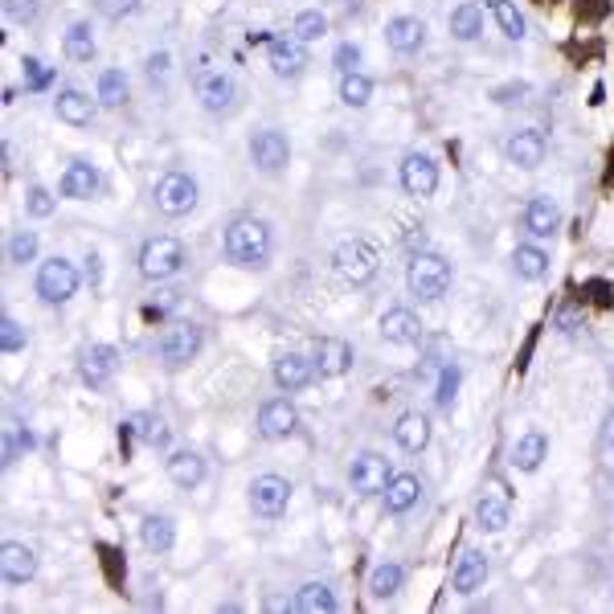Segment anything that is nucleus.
Wrapping results in <instances>:
<instances>
[{"label":"nucleus","mask_w":614,"mask_h":614,"mask_svg":"<svg viewBox=\"0 0 614 614\" xmlns=\"http://www.w3.org/2000/svg\"><path fill=\"white\" fill-rule=\"evenodd\" d=\"M545 455H549V438L541 434V430H529L520 438V443L512 447V463L520 467V471H537L541 463H545Z\"/></svg>","instance_id":"obj_30"},{"label":"nucleus","mask_w":614,"mask_h":614,"mask_svg":"<svg viewBox=\"0 0 614 614\" xmlns=\"http://www.w3.org/2000/svg\"><path fill=\"white\" fill-rule=\"evenodd\" d=\"M0 574H5L9 586H25L33 574H37V557L29 545L21 541H9L5 549H0Z\"/></svg>","instance_id":"obj_18"},{"label":"nucleus","mask_w":614,"mask_h":614,"mask_svg":"<svg viewBox=\"0 0 614 614\" xmlns=\"http://www.w3.org/2000/svg\"><path fill=\"white\" fill-rule=\"evenodd\" d=\"M226 258L238 262V267H267L271 258V226L258 222V217H238L226 230Z\"/></svg>","instance_id":"obj_1"},{"label":"nucleus","mask_w":614,"mask_h":614,"mask_svg":"<svg viewBox=\"0 0 614 614\" xmlns=\"http://www.w3.org/2000/svg\"><path fill=\"white\" fill-rule=\"evenodd\" d=\"M381 336L389 344H418L422 340V320L410 312V307H389L381 316Z\"/></svg>","instance_id":"obj_21"},{"label":"nucleus","mask_w":614,"mask_h":614,"mask_svg":"<svg viewBox=\"0 0 614 614\" xmlns=\"http://www.w3.org/2000/svg\"><path fill=\"white\" fill-rule=\"evenodd\" d=\"M136 9H140V0H103V13L115 17V21L127 17V13H136Z\"/></svg>","instance_id":"obj_49"},{"label":"nucleus","mask_w":614,"mask_h":614,"mask_svg":"<svg viewBox=\"0 0 614 614\" xmlns=\"http://www.w3.org/2000/svg\"><path fill=\"white\" fill-rule=\"evenodd\" d=\"M402 189L410 197H434V189H438V164L430 156H422V152H410L402 160Z\"/></svg>","instance_id":"obj_12"},{"label":"nucleus","mask_w":614,"mask_h":614,"mask_svg":"<svg viewBox=\"0 0 614 614\" xmlns=\"http://www.w3.org/2000/svg\"><path fill=\"white\" fill-rule=\"evenodd\" d=\"M332 267H336V275H340L344 283L361 287V283L377 279L381 258H377V250H373L365 238H344V242H336V250H332Z\"/></svg>","instance_id":"obj_3"},{"label":"nucleus","mask_w":614,"mask_h":614,"mask_svg":"<svg viewBox=\"0 0 614 614\" xmlns=\"http://www.w3.org/2000/svg\"><path fill=\"white\" fill-rule=\"evenodd\" d=\"M33 258H37V234L33 230L13 234V242H9V262L13 267H25V262H33Z\"/></svg>","instance_id":"obj_43"},{"label":"nucleus","mask_w":614,"mask_h":614,"mask_svg":"<svg viewBox=\"0 0 614 614\" xmlns=\"http://www.w3.org/2000/svg\"><path fill=\"white\" fill-rule=\"evenodd\" d=\"M115 369H119V353H115L111 344H91L82 353V381L86 385H95V389L107 385L115 377Z\"/></svg>","instance_id":"obj_19"},{"label":"nucleus","mask_w":614,"mask_h":614,"mask_svg":"<svg viewBox=\"0 0 614 614\" xmlns=\"http://www.w3.org/2000/svg\"><path fill=\"white\" fill-rule=\"evenodd\" d=\"M385 41H389V50H398V54H418L426 46V25L418 17H393L385 25Z\"/></svg>","instance_id":"obj_22"},{"label":"nucleus","mask_w":614,"mask_h":614,"mask_svg":"<svg viewBox=\"0 0 614 614\" xmlns=\"http://www.w3.org/2000/svg\"><path fill=\"white\" fill-rule=\"evenodd\" d=\"M271 377H275V385H279L283 393H295V389H303V385H312L316 361H307L303 353H279L275 365H271Z\"/></svg>","instance_id":"obj_13"},{"label":"nucleus","mask_w":614,"mask_h":614,"mask_svg":"<svg viewBox=\"0 0 614 614\" xmlns=\"http://www.w3.org/2000/svg\"><path fill=\"white\" fill-rule=\"evenodd\" d=\"M25 66V82H29V91H46V86L54 82V70L41 62V58H25L21 62Z\"/></svg>","instance_id":"obj_44"},{"label":"nucleus","mask_w":614,"mask_h":614,"mask_svg":"<svg viewBox=\"0 0 614 614\" xmlns=\"http://www.w3.org/2000/svg\"><path fill=\"white\" fill-rule=\"evenodd\" d=\"M402 565H393V561H381L377 569H373V574H369V594L381 602V598H393V594H398L402 590Z\"/></svg>","instance_id":"obj_34"},{"label":"nucleus","mask_w":614,"mask_h":614,"mask_svg":"<svg viewBox=\"0 0 614 614\" xmlns=\"http://www.w3.org/2000/svg\"><path fill=\"white\" fill-rule=\"evenodd\" d=\"M78 267L66 258H50V262H41V271H37V295L46 299V303H70L78 295Z\"/></svg>","instance_id":"obj_5"},{"label":"nucleus","mask_w":614,"mask_h":614,"mask_svg":"<svg viewBox=\"0 0 614 614\" xmlns=\"http://www.w3.org/2000/svg\"><path fill=\"white\" fill-rule=\"evenodd\" d=\"M385 512H410L414 504H418V496H422V479L418 475H393L389 484H385Z\"/></svg>","instance_id":"obj_25"},{"label":"nucleus","mask_w":614,"mask_h":614,"mask_svg":"<svg viewBox=\"0 0 614 614\" xmlns=\"http://www.w3.org/2000/svg\"><path fill=\"white\" fill-rule=\"evenodd\" d=\"M602 443L614 447V410H606V418H602Z\"/></svg>","instance_id":"obj_52"},{"label":"nucleus","mask_w":614,"mask_h":614,"mask_svg":"<svg viewBox=\"0 0 614 614\" xmlns=\"http://www.w3.org/2000/svg\"><path fill=\"white\" fill-rule=\"evenodd\" d=\"M177 295H181V291H172V287H168V291H156L152 312H172V307H177Z\"/></svg>","instance_id":"obj_50"},{"label":"nucleus","mask_w":614,"mask_h":614,"mask_svg":"<svg viewBox=\"0 0 614 614\" xmlns=\"http://www.w3.org/2000/svg\"><path fill=\"white\" fill-rule=\"evenodd\" d=\"M0 348H5V353H21V348H25V328L13 316L0 320Z\"/></svg>","instance_id":"obj_46"},{"label":"nucleus","mask_w":614,"mask_h":614,"mask_svg":"<svg viewBox=\"0 0 614 614\" xmlns=\"http://www.w3.org/2000/svg\"><path fill=\"white\" fill-rule=\"evenodd\" d=\"M54 107H58V119L70 123V127H91V119H95V103L82 91H62Z\"/></svg>","instance_id":"obj_28"},{"label":"nucleus","mask_w":614,"mask_h":614,"mask_svg":"<svg viewBox=\"0 0 614 614\" xmlns=\"http://www.w3.org/2000/svg\"><path fill=\"white\" fill-rule=\"evenodd\" d=\"M164 74H168V54L160 50V54L148 58V78H164Z\"/></svg>","instance_id":"obj_51"},{"label":"nucleus","mask_w":614,"mask_h":614,"mask_svg":"<svg viewBox=\"0 0 614 614\" xmlns=\"http://www.w3.org/2000/svg\"><path fill=\"white\" fill-rule=\"evenodd\" d=\"M393 438H398V447H402V451L418 455V451L430 443V418H426V414H418V410L402 414V418H398V426H393Z\"/></svg>","instance_id":"obj_26"},{"label":"nucleus","mask_w":614,"mask_h":614,"mask_svg":"<svg viewBox=\"0 0 614 614\" xmlns=\"http://www.w3.org/2000/svg\"><path fill=\"white\" fill-rule=\"evenodd\" d=\"M197 99L205 111H226L234 103V78L222 70H201L197 74Z\"/></svg>","instance_id":"obj_17"},{"label":"nucleus","mask_w":614,"mask_h":614,"mask_svg":"<svg viewBox=\"0 0 614 614\" xmlns=\"http://www.w3.org/2000/svg\"><path fill=\"white\" fill-rule=\"evenodd\" d=\"M348 479H353V488H357L361 496H377V492H385V484L393 479V467H389L385 455L365 451V455L353 459V467H348Z\"/></svg>","instance_id":"obj_9"},{"label":"nucleus","mask_w":614,"mask_h":614,"mask_svg":"<svg viewBox=\"0 0 614 614\" xmlns=\"http://www.w3.org/2000/svg\"><path fill=\"white\" fill-rule=\"evenodd\" d=\"M299 426V410L287 402V398H275L258 410V434L271 438V443H279V438H291Z\"/></svg>","instance_id":"obj_11"},{"label":"nucleus","mask_w":614,"mask_h":614,"mask_svg":"<svg viewBox=\"0 0 614 614\" xmlns=\"http://www.w3.org/2000/svg\"><path fill=\"white\" fill-rule=\"evenodd\" d=\"M271 70L279 78H295L307 70V46L299 37H275L271 41Z\"/></svg>","instance_id":"obj_20"},{"label":"nucleus","mask_w":614,"mask_h":614,"mask_svg":"<svg viewBox=\"0 0 614 614\" xmlns=\"http://www.w3.org/2000/svg\"><path fill=\"white\" fill-rule=\"evenodd\" d=\"M140 537H144V545L152 553H168L172 541H177V524H172V516H148L140 524Z\"/></svg>","instance_id":"obj_33"},{"label":"nucleus","mask_w":614,"mask_h":614,"mask_svg":"<svg viewBox=\"0 0 614 614\" xmlns=\"http://www.w3.org/2000/svg\"><path fill=\"white\" fill-rule=\"evenodd\" d=\"M5 13H9V21L29 25V21H37V13H41V0H5Z\"/></svg>","instance_id":"obj_47"},{"label":"nucleus","mask_w":614,"mask_h":614,"mask_svg":"<svg viewBox=\"0 0 614 614\" xmlns=\"http://www.w3.org/2000/svg\"><path fill=\"white\" fill-rule=\"evenodd\" d=\"M168 479L177 488H197L201 479H205V459L197 451H177V455H168Z\"/></svg>","instance_id":"obj_27"},{"label":"nucleus","mask_w":614,"mask_h":614,"mask_svg":"<svg viewBox=\"0 0 614 614\" xmlns=\"http://www.w3.org/2000/svg\"><path fill=\"white\" fill-rule=\"evenodd\" d=\"M127 434H136L140 443H148V447H168V426L160 422V418H152V414H136V418H127V426H123Z\"/></svg>","instance_id":"obj_35"},{"label":"nucleus","mask_w":614,"mask_h":614,"mask_svg":"<svg viewBox=\"0 0 614 614\" xmlns=\"http://www.w3.org/2000/svg\"><path fill=\"white\" fill-rule=\"evenodd\" d=\"M336 66H340V74H353L361 66V46H353V41L336 46Z\"/></svg>","instance_id":"obj_48"},{"label":"nucleus","mask_w":614,"mask_h":614,"mask_svg":"<svg viewBox=\"0 0 614 614\" xmlns=\"http://www.w3.org/2000/svg\"><path fill=\"white\" fill-rule=\"evenodd\" d=\"M459 369L455 365H447L443 373H438V389H434V402H438V410H451L455 406V398H459Z\"/></svg>","instance_id":"obj_42"},{"label":"nucleus","mask_w":614,"mask_h":614,"mask_svg":"<svg viewBox=\"0 0 614 614\" xmlns=\"http://www.w3.org/2000/svg\"><path fill=\"white\" fill-rule=\"evenodd\" d=\"M201 353V328L197 324H177L160 336V361L168 369H181Z\"/></svg>","instance_id":"obj_7"},{"label":"nucleus","mask_w":614,"mask_h":614,"mask_svg":"<svg viewBox=\"0 0 614 614\" xmlns=\"http://www.w3.org/2000/svg\"><path fill=\"white\" fill-rule=\"evenodd\" d=\"M287 500H291V484H287L283 475H258L254 484H250V508L258 516H267V520L283 516L287 512Z\"/></svg>","instance_id":"obj_8"},{"label":"nucleus","mask_w":614,"mask_h":614,"mask_svg":"<svg viewBox=\"0 0 614 614\" xmlns=\"http://www.w3.org/2000/svg\"><path fill=\"white\" fill-rule=\"evenodd\" d=\"M62 50H66V58L70 62H91L95 58V29L86 25V21H74L70 29H66V37H62Z\"/></svg>","instance_id":"obj_32"},{"label":"nucleus","mask_w":614,"mask_h":614,"mask_svg":"<svg viewBox=\"0 0 614 614\" xmlns=\"http://www.w3.org/2000/svg\"><path fill=\"white\" fill-rule=\"evenodd\" d=\"M484 582H488V553L467 549L455 565V574H451V586L459 594H475V590H484Z\"/></svg>","instance_id":"obj_23"},{"label":"nucleus","mask_w":614,"mask_h":614,"mask_svg":"<svg viewBox=\"0 0 614 614\" xmlns=\"http://www.w3.org/2000/svg\"><path fill=\"white\" fill-rule=\"evenodd\" d=\"M295 610L299 614H332L336 610V594L324 582H307L295 590Z\"/></svg>","instance_id":"obj_31"},{"label":"nucleus","mask_w":614,"mask_h":614,"mask_svg":"<svg viewBox=\"0 0 614 614\" xmlns=\"http://www.w3.org/2000/svg\"><path fill=\"white\" fill-rule=\"evenodd\" d=\"M369 99H373V82H369L365 74L353 70V74L340 78V103H344V107H357V111H361V107H369Z\"/></svg>","instance_id":"obj_38"},{"label":"nucleus","mask_w":614,"mask_h":614,"mask_svg":"<svg viewBox=\"0 0 614 614\" xmlns=\"http://www.w3.org/2000/svg\"><path fill=\"white\" fill-rule=\"evenodd\" d=\"M99 103L103 107H123L127 103V78H123V70H103L99 74Z\"/></svg>","instance_id":"obj_40"},{"label":"nucleus","mask_w":614,"mask_h":614,"mask_svg":"<svg viewBox=\"0 0 614 614\" xmlns=\"http://www.w3.org/2000/svg\"><path fill=\"white\" fill-rule=\"evenodd\" d=\"M475 520L484 533H504L508 529V504L500 496H484L475 504Z\"/></svg>","instance_id":"obj_36"},{"label":"nucleus","mask_w":614,"mask_h":614,"mask_svg":"<svg viewBox=\"0 0 614 614\" xmlns=\"http://www.w3.org/2000/svg\"><path fill=\"white\" fill-rule=\"evenodd\" d=\"M545 152H549V144H545V136H541L537 127L516 131V136L504 144V156H508L516 168H541V164H545Z\"/></svg>","instance_id":"obj_14"},{"label":"nucleus","mask_w":614,"mask_h":614,"mask_svg":"<svg viewBox=\"0 0 614 614\" xmlns=\"http://www.w3.org/2000/svg\"><path fill=\"white\" fill-rule=\"evenodd\" d=\"M406 283L418 299H443L451 291V262L430 254V250H418V254H410Z\"/></svg>","instance_id":"obj_2"},{"label":"nucleus","mask_w":614,"mask_h":614,"mask_svg":"<svg viewBox=\"0 0 614 614\" xmlns=\"http://www.w3.org/2000/svg\"><path fill=\"white\" fill-rule=\"evenodd\" d=\"M25 209H29V217H50V213L58 209V201H54V193H50V189L33 185V189H29V197H25Z\"/></svg>","instance_id":"obj_45"},{"label":"nucleus","mask_w":614,"mask_h":614,"mask_svg":"<svg viewBox=\"0 0 614 614\" xmlns=\"http://www.w3.org/2000/svg\"><path fill=\"white\" fill-rule=\"evenodd\" d=\"M99 185H103L99 181V168L86 164V160H70L66 172H62V181H58L62 197H70V201H91L99 193Z\"/></svg>","instance_id":"obj_16"},{"label":"nucleus","mask_w":614,"mask_h":614,"mask_svg":"<svg viewBox=\"0 0 614 614\" xmlns=\"http://www.w3.org/2000/svg\"><path fill=\"white\" fill-rule=\"evenodd\" d=\"M299 41H303V46H307V41H320L324 33H328V17L324 13H316V9H307V13H299L295 17V29H291Z\"/></svg>","instance_id":"obj_41"},{"label":"nucleus","mask_w":614,"mask_h":614,"mask_svg":"<svg viewBox=\"0 0 614 614\" xmlns=\"http://www.w3.org/2000/svg\"><path fill=\"white\" fill-rule=\"evenodd\" d=\"M316 373L320 377H344L348 369H353V344L340 340V336H324L316 340Z\"/></svg>","instance_id":"obj_15"},{"label":"nucleus","mask_w":614,"mask_h":614,"mask_svg":"<svg viewBox=\"0 0 614 614\" xmlns=\"http://www.w3.org/2000/svg\"><path fill=\"white\" fill-rule=\"evenodd\" d=\"M250 156H254V164L262 168V172H283L287 168V160H291V144H287V136L283 131H275V127H262L258 136L250 140Z\"/></svg>","instance_id":"obj_10"},{"label":"nucleus","mask_w":614,"mask_h":614,"mask_svg":"<svg viewBox=\"0 0 614 614\" xmlns=\"http://www.w3.org/2000/svg\"><path fill=\"white\" fill-rule=\"evenodd\" d=\"M451 33L459 41H475L479 33H484V9H479V5H459L451 13Z\"/></svg>","instance_id":"obj_37"},{"label":"nucleus","mask_w":614,"mask_h":614,"mask_svg":"<svg viewBox=\"0 0 614 614\" xmlns=\"http://www.w3.org/2000/svg\"><path fill=\"white\" fill-rule=\"evenodd\" d=\"M488 9H492V17H496V25L504 29V37H512V41H520L524 37V17H520V9L512 5V0H488Z\"/></svg>","instance_id":"obj_39"},{"label":"nucleus","mask_w":614,"mask_h":614,"mask_svg":"<svg viewBox=\"0 0 614 614\" xmlns=\"http://www.w3.org/2000/svg\"><path fill=\"white\" fill-rule=\"evenodd\" d=\"M561 226V209L553 197H533L529 209H524V230H529L533 238H553Z\"/></svg>","instance_id":"obj_24"},{"label":"nucleus","mask_w":614,"mask_h":614,"mask_svg":"<svg viewBox=\"0 0 614 614\" xmlns=\"http://www.w3.org/2000/svg\"><path fill=\"white\" fill-rule=\"evenodd\" d=\"M181 267H185V246H181L177 238L160 234V238L144 242V250H140V275H144V279L164 283V279L177 275Z\"/></svg>","instance_id":"obj_4"},{"label":"nucleus","mask_w":614,"mask_h":614,"mask_svg":"<svg viewBox=\"0 0 614 614\" xmlns=\"http://www.w3.org/2000/svg\"><path fill=\"white\" fill-rule=\"evenodd\" d=\"M512 271L529 283H541L549 275V254L541 246H516L512 250Z\"/></svg>","instance_id":"obj_29"},{"label":"nucleus","mask_w":614,"mask_h":614,"mask_svg":"<svg viewBox=\"0 0 614 614\" xmlns=\"http://www.w3.org/2000/svg\"><path fill=\"white\" fill-rule=\"evenodd\" d=\"M197 205V181L189 172H164L156 185V209L164 217H185Z\"/></svg>","instance_id":"obj_6"}]
</instances>
